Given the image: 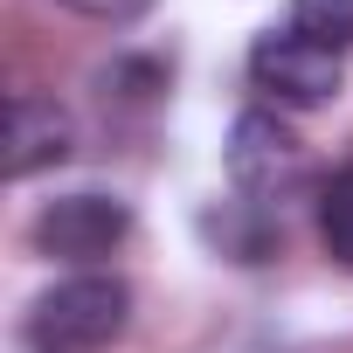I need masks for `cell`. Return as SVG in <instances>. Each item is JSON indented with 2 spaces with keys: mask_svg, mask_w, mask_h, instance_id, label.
<instances>
[{
  "mask_svg": "<svg viewBox=\"0 0 353 353\" xmlns=\"http://www.w3.org/2000/svg\"><path fill=\"white\" fill-rule=\"evenodd\" d=\"M132 319V284L125 277H104V270H83V277H63L56 291L35 298L28 312V346L35 353H104Z\"/></svg>",
  "mask_w": 353,
  "mask_h": 353,
  "instance_id": "obj_1",
  "label": "cell"
},
{
  "mask_svg": "<svg viewBox=\"0 0 353 353\" xmlns=\"http://www.w3.org/2000/svg\"><path fill=\"white\" fill-rule=\"evenodd\" d=\"M250 83H256L263 97H277L284 111H319V104L339 97L346 70H339L332 49L305 42L298 28H270V35L250 49Z\"/></svg>",
  "mask_w": 353,
  "mask_h": 353,
  "instance_id": "obj_2",
  "label": "cell"
},
{
  "mask_svg": "<svg viewBox=\"0 0 353 353\" xmlns=\"http://www.w3.org/2000/svg\"><path fill=\"white\" fill-rule=\"evenodd\" d=\"M132 236V208L111 194H63L35 215V250L56 263H104Z\"/></svg>",
  "mask_w": 353,
  "mask_h": 353,
  "instance_id": "obj_3",
  "label": "cell"
},
{
  "mask_svg": "<svg viewBox=\"0 0 353 353\" xmlns=\"http://www.w3.org/2000/svg\"><path fill=\"white\" fill-rule=\"evenodd\" d=\"M229 181H236L250 201H277V194H291V188L305 181V145H298L277 118L250 111V118H236V132H229Z\"/></svg>",
  "mask_w": 353,
  "mask_h": 353,
  "instance_id": "obj_4",
  "label": "cell"
},
{
  "mask_svg": "<svg viewBox=\"0 0 353 353\" xmlns=\"http://www.w3.org/2000/svg\"><path fill=\"white\" fill-rule=\"evenodd\" d=\"M70 139H77L70 111L56 97L21 90L8 104V181H28V173H42V166H63L70 159Z\"/></svg>",
  "mask_w": 353,
  "mask_h": 353,
  "instance_id": "obj_5",
  "label": "cell"
},
{
  "mask_svg": "<svg viewBox=\"0 0 353 353\" xmlns=\"http://www.w3.org/2000/svg\"><path fill=\"white\" fill-rule=\"evenodd\" d=\"M319 236H325V256L353 270V166H339L319 194Z\"/></svg>",
  "mask_w": 353,
  "mask_h": 353,
  "instance_id": "obj_6",
  "label": "cell"
},
{
  "mask_svg": "<svg viewBox=\"0 0 353 353\" xmlns=\"http://www.w3.org/2000/svg\"><path fill=\"white\" fill-rule=\"evenodd\" d=\"M291 28L332 56L353 49V0H291Z\"/></svg>",
  "mask_w": 353,
  "mask_h": 353,
  "instance_id": "obj_7",
  "label": "cell"
},
{
  "mask_svg": "<svg viewBox=\"0 0 353 353\" xmlns=\"http://www.w3.org/2000/svg\"><path fill=\"white\" fill-rule=\"evenodd\" d=\"M70 14H83V21H104V28H125V21H139L152 0H63Z\"/></svg>",
  "mask_w": 353,
  "mask_h": 353,
  "instance_id": "obj_8",
  "label": "cell"
}]
</instances>
